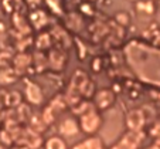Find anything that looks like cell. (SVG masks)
Listing matches in <instances>:
<instances>
[{"label":"cell","instance_id":"obj_1","mask_svg":"<svg viewBox=\"0 0 160 149\" xmlns=\"http://www.w3.org/2000/svg\"><path fill=\"white\" fill-rule=\"evenodd\" d=\"M101 126H102V116L95 110V105H92L87 112L79 115V128L85 134L88 135L97 134L101 129Z\"/></svg>","mask_w":160,"mask_h":149},{"label":"cell","instance_id":"obj_2","mask_svg":"<svg viewBox=\"0 0 160 149\" xmlns=\"http://www.w3.org/2000/svg\"><path fill=\"white\" fill-rule=\"evenodd\" d=\"M26 84V91H24V98L28 104L31 105H40L44 101V92H42L41 87L37 82L31 81V80H24Z\"/></svg>","mask_w":160,"mask_h":149},{"label":"cell","instance_id":"obj_3","mask_svg":"<svg viewBox=\"0 0 160 149\" xmlns=\"http://www.w3.org/2000/svg\"><path fill=\"white\" fill-rule=\"evenodd\" d=\"M16 142L17 143H24V145H27L30 149H40L41 145L44 143V141H42L41 134L33 131V129L28 126V128H26V129L21 131L20 136H18V139L16 141Z\"/></svg>","mask_w":160,"mask_h":149},{"label":"cell","instance_id":"obj_4","mask_svg":"<svg viewBox=\"0 0 160 149\" xmlns=\"http://www.w3.org/2000/svg\"><path fill=\"white\" fill-rule=\"evenodd\" d=\"M115 102V91H112L109 88H102L99 91L95 92L94 95V105L95 108L101 111H105L111 108Z\"/></svg>","mask_w":160,"mask_h":149},{"label":"cell","instance_id":"obj_5","mask_svg":"<svg viewBox=\"0 0 160 149\" xmlns=\"http://www.w3.org/2000/svg\"><path fill=\"white\" fill-rule=\"evenodd\" d=\"M125 122H126V128L129 131L140 132L146 124V116L142 110H130L126 114Z\"/></svg>","mask_w":160,"mask_h":149},{"label":"cell","instance_id":"obj_6","mask_svg":"<svg viewBox=\"0 0 160 149\" xmlns=\"http://www.w3.org/2000/svg\"><path fill=\"white\" fill-rule=\"evenodd\" d=\"M67 63H68V57H67L65 51L62 49H50V54H48L50 68H52L54 71H62L65 68Z\"/></svg>","mask_w":160,"mask_h":149},{"label":"cell","instance_id":"obj_7","mask_svg":"<svg viewBox=\"0 0 160 149\" xmlns=\"http://www.w3.org/2000/svg\"><path fill=\"white\" fill-rule=\"evenodd\" d=\"M142 141V131H129L116 145L112 146V149H136Z\"/></svg>","mask_w":160,"mask_h":149},{"label":"cell","instance_id":"obj_8","mask_svg":"<svg viewBox=\"0 0 160 149\" xmlns=\"http://www.w3.org/2000/svg\"><path fill=\"white\" fill-rule=\"evenodd\" d=\"M88 82H89V77L87 75V73L82 70H77L75 73H74L72 78H71V82H70V87H68V88L78 92L82 97V91H84V88L87 87Z\"/></svg>","mask_w":160,"mask_h":149},{"label":"cell","instance_id":"obj_9","mask_svg":"<svg viewBox=\"0 0 160 149\" xmlns=\"http://www.w3.org/2000/svg\"><path fill=\"white\" fill-rule=\"evenodd\" d=\"M31 63H33V57L24 51H20L17 55L13 57V68H14L20 75L23 73H26L27 68H30Z\"/></svg>","mask_w":160,"mask_h":149},{"label":"cell","instance_id":"obj_10","mask_svg":"<svg viewBox=\"0 0 160 149\" xmlns=\"http://www.w3.org/2000/svg\"><path fill=\"white\" fill-rule=\"evenodd\" d=\"M79 122H77L74 118H65L61 121L58 131L61 136H74L79 132Z\"/></svg>","mask_w":160,"mask_h":149},{"label":"cell","instance_id":"obj_11","mask_svg":"<svg viewBox=\"0 0 160 149\" xmlns=\"http://www.w3.org/2000/svg\"><path fill=\"white\" fill-rule=\"evenodd\" d=\"M67 106H68V102H67L65 95H57L55 98H52L51 102L45 106V108H48L55 116H58V114L62 112Z\"/></svg>","mask_w":160,"mask_h":149},{"label":"cell","instance_id":"obj_12","mask_svg":"<svg viewBox=\"0 0 160 149\" xmlns=\"http://www.w3.org/2000/svg\"><path fill=\"white\" fill-rule=\"evenodd\" d=\"M18 77H20V74H18L14 68H10V67L2 68V70H0V84L2 85L14 84Z\"/></svg>","mask_w":160,"mask_h":149},{"label":"cell","instance_id":"obj_13","mask_svg":"<svg viewBox=\"0 0 160 149\" xmlns=\"http://www.w3.org/2000/svg\"><path fill=\"white\" fill-rule=\"evenodd\" d=\"M28 126H30L33 131L38 132V134H42V132L47 131V128H48L50 125L44 121L42 115H36V114H33L30 121H28Z\"/></svg>","mask_w":160,"mask_h":149},{"label":"cell","instance_id":"obj_14","mask_svg":"<svg viewBox=\"0 0 160 149\" xmlns=\"http://www.w3.org/2000/svg\"><path fill=\"white\" fill-rule=\"evenodd\" d=\"M33 61H34V64H36V71L37 73H42V71L47 70L48 65H50L48 57H45V55L42 54V51H37L33 57Z\"/></svg>","mask_w":160,"mask_h":149},{"label":"cell","instance_id":"obj_15","mask_svg":"<svg viewBox=\"0 0 160 149\" xmlns=\"http://www.w3.org/2000/svg\"><path fill=\"white\" fill-rule=\"evenodd\" d=\"M52 44V39L48 33H41L36 40V46L38 49V51H44V50L51 49Z\"/></svg>","mask_w":160,"mask_h":149},{"label":"cell","instance_id":"obj_16","mask_svg":"<svg viewBox=\"0 0 160 149\" xmlns=\"http://www.w3.org/2000/svg\"><path fill=\"white\" fill-rule=\"evenodd\" d=\"M45 149H67V142L62 136H51L44 142Z\"/></svg>","mask_w":160,"mask_h":149},{"label":"cell","instance_id":"obj_17","mask_svg":"<svg viewBox=\"0 0 160 149\" xmlns=\"http://www.w3.org/2000/svg\"><path fill=\"white\" fill-rule=\"evenodd\" d=\"M23 104V95L18 91H12L7 92V100H6V106L9 108H17L18 105Z\"/></svg>","mask_w":160,"mask_h":149},{"label":"cell","instance_id":"obj_18","mask_svg":"<svg viewBox=\"0 0 160 149\" xmlns=\"http://www.w3.org/2000/svg\"><path fill=\"white\" fill-rule=\"evenodd\" d=\"M31 21L34 23V26H36L37 28H41L42 26L47 24L48 18H47V16H45V13L42 12V10H37V12H34L33 14H31Z\"/></svg>","mask_w":160,"mask_h":149},{"label":"cell","instance_id":"obj_19","mask_svg":"<svg viewBox=\"0 0 160 149\" xmlns=\"http://www.w3.org/2000/svg\"><path fill=\"white\" fill-rule=\"evenodd\" d=\"M16 110H17V114H18V116H20L21 122L30 121V118H31L33 114H31V108H30L28 104H21V105H18Z\"/></svg>","mask_w":160,"mask_h":149},{"label":"cell","instance_id":"obj_20","mask_svg":"<svg viewBox=\"0 0 160 149\" xmlns=\"http://www.w3.org/2000/svg\"><path fill=\"white\" fill-rule=\"evenodd\" d=\"M91 106H92V104H89L88 101H78V102H75L74 105H71V110H72L74 114H77V115H82L84 112H87V111L89 110Z\"/></svg>","mask_w":160,"mask_h":149},{"label":"cell","instance_id":"obj_21","mask_svg":"<svg viewBox=\"0 0 160 149\" xmlns=\"http://www.w3.org/2000/svg\"><path fill=\"white\" fill-rule=\"evenodd\" d=\"M84 143H85V148L87 149H103L102 142H101V139H98L97 136H92V138H89V139L84 141Z\"/></svg>","mask_w":160,"mask_h":149},{"label":"cell","instance_id":"obj_22","mask_svg":"<svg viewBox=\"0 0 160 149\" xmlns=\"http://www.w3.org/2000/svg\"><path fill=\"white\" fill-rule=\"evenodd\" d=\"M10 63H13L12 54H10V53H7V51L0 53V70H2V68L9 67Z\"/></svg>","mask_w":160,"mask_h":149},{"label":"cell","instance_id":"obj_23","mask_svg":"<svg viewBox=\"0 0 160 149\" xmlns=\"http://www.w3.org/2000/svg\"><path fill=\"white\" fill-rule=\"evenodd\" d=\"M0 139L3 141L4 143H7V145H12L13 142H14V138H13V135L10 134L7 129H4V131H0Z\"/></svg>","mask_w":160,"mask_h":149},{"label":"cell","instance_id":"obj_24","mask_svg":"<svg viewBox=\"0 0 160 149\" xmlns=\"http://www.w3.org/2000/svg\"><path fill=\"white\" fill-rule=\"evenodd\" d=\"M47 4H48L50 9H51L54 13H61L60 0H47Z\"/></svg>","mask_w":160,"mask_h":149},{"label":"cell","instance_id":"obj_25","mask_svg":"<svg viewBox=\"0 0 160 149\" xmlns=\"http://www.w3.org/2000/svg\"><path fill=\"white\" fill-rule=\"evenodd\" d=\"M6 100H7V92L4 90H0V108L6 106Z\"/></svg>","mask_w":160,"mask_h":149},{"label":"cell","instance_id":"obj_26","mask_svg":"<svg viewBox=\"0 0 160 149\" xmlns=\"http://www.w3.org/2000/svg\"><path fill=\"white\" fill-rule=\"evenodd\" d=\"M152 135L153 136H156V138H160V125H154V128L152 129Z\"/></svg>","mask_w":160,"mask_h":149},{"label":"cell","instance_id":"obj_27","mask_svg":"<svg viewBox=\"0 0 160 149\" xmlns=\"http://www.w3.org/2000/svg\"><path fill=\"white\" fill-rule=\"evenodd\" d=\"M10 149H30L27 145H24V143H17L16 142V145L13 146V148H10Z\"/></svg>","mask_w":160,"mask_h":149},{"label":"cell","instance_id":"obj_28","mask_svg":"<svg viewBox=\"0 0 160 149\" xmlns=\"http://www.w3.org/2000/svg\"><path fill=\"white\" fill-rule=\"evenodd\" d=\"M27 3L30 4V6H33V7H37L40 3H41V0H27Z\"/></svg>","mask_w":160,"mask_h":149},{"label":"cell","instance_id":"obj_29","mask_svg":"<svg viewBox=\"0 0 160 149\" xmlns=\"http://www.w3.org/2000/svg\"><path fill=\"white\" fill-rule=\"evenodd\" d=\"M9 148H10V146L7 145V143H4L3 141L0 139V149H9Z\"/></svg>","mask_w":160,"mask_h":149},{"label":"cell","instance_id":"obj_30","mask_svg":"<svg viewBox=\"0 0 160 149\" xmlns=\"http://www.w3.org/2000/svg\"><path fill=\"white\" fill-rule=\"evenodd\" d=\"M72 149H87V148H85V143L82 142V143H78V145H75Z\"/></svg>","mask_w":160,"mask_h":149},{"label":"cell","instance_id":"obj_31","mask_svg":"<svg viewBox=\"0 0 160 149\" xmlns=\"http://www.w3.org/2000/svg\"><path fill=\"white\" fill-rule=\"evenodd\" d=\"M149 149H159V148H157V146H153V148H149Z\"/></svg>","mask_w":160,"mask_h":149},{"label":"cell","instance_id":"obj_32","mask_svg":"<svg viewBox=\"0 0 160 149\" xmlns=\"http://www.w3.org/2000/svg\"><path fill=\"white\" fill-rule=\"evenodd\" d=\"M132 2H135V0H132Z\"/></svg>","mask_w":160,"mask_h":149}]
</instances>
